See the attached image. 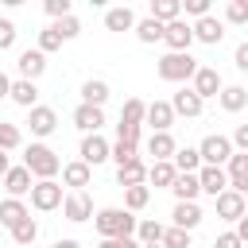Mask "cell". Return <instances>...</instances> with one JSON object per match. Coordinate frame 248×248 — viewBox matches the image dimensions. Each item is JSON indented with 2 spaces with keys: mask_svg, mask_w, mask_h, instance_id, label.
<instances>
[{
  "mask_svg": "<svg viewBox=\"0 0 248 248\" xmlns=\"http://www.w3.org/2000/svg\"><path fill=\"white\" fill-rule=\"evenodd\" d=\"M163 248H190V232H182V229H163V240H159Z\"/></svg>",
  "mask_w": 248,
  "mask_h": 248,
  "instance_id": "40",
  "label": "cell"
},
{
  "mask_svg": "<svg viewBox=\"0 0 248 248\" xmlns=\"http://www.w3.org/2000/svg\"><path fill=\"white\" fill-rule=\"evenodd\" d=\"M105 101H108V81H101V78H89V81H81V105L105 108Z\"/></svg>",
  "mask_w": 248,
  "mask_h": 248,
  "instance_id": "27",
  "label": "cell"
},
{
  "mask_svg": "<svg viewBox=\"0 0 248 248\" xmlns=\"http://www.w3.org/2000/svg\"><path fill=\"white\" fill-rule=\"evenodd\" d=\"M174 136L170 132H151L147 136V155H151V163H170V155H174Z\"/></svg>",
  "mask_w": 248,
  "mask_h": 248,
  "instance_id": "20",
  "label": "cell"
},
{
  "mask_svg": "<svg viewBox=\"0 0 248 248\" xmlns=\"http://www.w3.org/2000/svg\"><path fill=\"white\" fill-rule=\"evenodd\" d=\"M23 124L31 128V136L46 140V136L58 128V112H54L50 105H35V108H27V120H23Z\"/></svg>",
  "mask_w": 248,
  "mask_h": 248,
  "instance_id": "9",
  "label": "cell"
},
{
  "mask_svg": "<svg viewBox=\"0 0 248 248\" xmlns=\"http://www.w3.org/2000/svg\"><path fill=\"white\" fill-rule=\"evenodd\" d=\"M50 31H54L62 43H70V39H78V35H81V23H78V16H62V19H54V23H50Z\"/></svg>",
  "mask_w": 248,
  "mask_h": 248,
  "instance_id": "37",
  "label": "cell"
},
{
  "mask_svg": "<svg viewBox=\"0 0 248 248\" xmlns=\"http://www.w3.org/2000/svg\"><path fill=\"white\" fill-rule=\"evenodd\" d=\"M93 182V170L81 163V159H74V163H62V186H70V190H85Z\"/></svg>",
  "mask_w": 248,
  "mask_h": 248,
  "instance_id": "21",
  "label": "cell"
},
{
  "mask_svg": "<svg viewBox=\"0 0 248 248\" xmlns=\"http://www.w3.org/2000/svg\"><path fill=\"white\" fill-rule=\"evenodd\" d=\"M217 105H221L225 112H244V105H248V89H244V85H221Z\"/></svg>",
  "mask_w": 248,
  "mask_h": 248,
  "instance_id": "25",
  "label": "cell"
},
{
  "mask_svg": "<svg viewBox=\"0 0 248 248\" xmlns=\"http://www.w3.org/2000/svg\"><path fill=\"white\" fill-rule=\"evenodd\" d=\"M202 205L198 202H174V213H170V221H174V229H182V232H194L198 225H202Z\"/></svg>",
  "mask_w": 248,
  "mask_h": 248,
  "instance_id": "17",
  "label": "cell"
},
{
  "mask_svg": "<svg viewBox=\"0 0 248 248\" xmlns=\"http://www.w3.org/2000/svg\"><path fill=\"white\" fill-rule=\"evenodd\" d=\"M170 194L178 198V202H198V174H174V182H170Z\"/></svg>",
  "mask_w": 248,
  "mask_h": 248,
  "instance_id": "29",
  "label": "cell"
},
{
  "mask_svg": "<svg viewBox=\"0 0 248 248\" xmlns=\"http://www.w3.org/2000/svg\"><path fill=\"white\" fill-rule=\"evenodd\" d=\"M43 12H46L50 19H62V16H74V8H70V0H43Z\"/></svg>",
  "mask_w": 248,
  "mask_h": 248,
  "instance_id": "43",
  "label": "cell"
},
{
  "mask_svg": "<svg viewBox=\"0 0 248 248\" xmlns=\"http://www.w3.org/2000/svg\"><path fill=\"white\" fill-rule=\"evenodd\" d=\"M62 217L66 221H74V225H81V221H89L93 217V198L85 194V190H70L66 198H62Z\"/></svg>",
  "mask_w": 248,
  "mask_h": 248,
  "instance_id": "6",
  "label": "cell"
},
{
  "mask_svg": "<svg viewBox=\"0 0 248 248\" xmlns=\"http://www.w3.org/2000/svg\"><path fill=\"white\" fill-rule=\"evenodd\" d=\"M143 124H151V132H170V124H174L170 105H167V101H151V105L143 108Z\"/></svg>",
  "mask_w": 248,
  "mask_h": 248,
  "instance_id": "19",
  "label": "cell"
},
{
  "mask_svg": "<svg viewBox=\"0 0 248 248\" xmlns=\"http://www.w3.org/2000/svg\"><path fill=\"white\" fill-rule=\"evenodd\" d=\"M8 89H12V78H8V74H0V101L8 97Z\"/></svg>",
  "mask_w": 248,
  "mask_h": 248,
  "instance_id": "51",
  "label": "cell"
},
{
  "mask_svg": "<svg viewBox=\"0 0 248 248\" xmlns=\"http://www.w3.org/2000/svg\"><path fill=\"white\" fill-rule=\"evenodd\" d=\"M50 248H81V244H78V240H74V236H66V240H54V244H50Z\"/></svg>",
  "mask_w": 248,
  "mask_h": 248,
  "instance_id": "50",
  "label": "cell"
},
{
  "mask_svg": "<svg viewBox=\"0 0 248 248\" xmlns=\"http://www.w3.org/2000/svg\"><path fill=\"white\" fill-rule=\"evenodd\" d=\"M132 31H136V39L147 43V46H151V43H163V23H155L151 16H147V19H136Z\"/></svg>",
  "mask_w": 248,
  "mask_h": 248,
  "instance_id": "35",
  "label": "cell"
},
{
  "mask_svg": "<svg viewBox=\"0 0 248 248\" xmlns=\"http://www.w3.org/2000/svg\"><path fill=\"white\" fill-rule=\"evenodd\" d=\"M140 248H163V244H140Z\"/></svg>",
  "mask_w": 248,
  "mask_h": 248,
  "instance_id": "53",
  "label": "cell"
},
{
  "mask_svg": "<svg viewBox=\"0 0 248 248\" xmlns=\"http://www.w3.org/2000/svg\"><path fill=\"white\" fill-rule=\"evenodd\" d=\"M143 178H147V167H143V159H132V163H124V167H116V186H143Z\"/></svg>",
  "mask_w": 248,
  "mask_h": 248,
  "instance_id": "28",
  "label": "cell"
},
{
  "mask_svg": "<svg viewBox=\"0 0 248 248\" xmlns=\"http://www.w3.org/2000/svg\"><path fill=\"white\" fill-rule=\"evenodd\" d=\"M229 155H232V143H229V136H221V132H213V136H205V140L198 143L202 167H225Z\"/></svg>",
  "mask_w": 248,
  "mask_h": 248,
  "instance_id": "4",
  "label": "cell"
},
{
  "mask_svg": "<svg viewBox=\"0 0 248 248\" xmlns=\"http://www.w3.org/2000/svg\"><path fill=\"white\" fill-rule=\"evenodd\" d=\"M213 248H244V244L236 240V232H221V236L213 240Z\"/></svg>",
  "mask_w": 248,
  "mask_h": 248,
  "instance_id": "48",
  "label": "cell"
},
{
  "mask_svg": "<svg viewBox=\"0 0 248 248\" xmlns=\"http://www.w3.org/2000/svg\"><path fill=\"white\" fill-rule=\"evenodd\" d=\"M35 182H46V178H54L58 170H62V159H58V151L54 147H46V143H27V151H23V163H19Z\"/></svg>",
  "mask_w": 248,
  "mask_h": 248,
  "instance_id": "2",
  "label": "cell"
},
{
  "mask_svg": "<svg viewBox=\"0 0 248 248\" xmlns=\"http://www.w3.org/2000/svg\"><path fill=\"white\" fill-rule=\"evenodd\" d=\"M62 182H54V178H46V182H35L31 186V205L39 209V213H50V209H58L62 205Z\"/></svg>",
  "mask_w": 248,
  "mask_h": 248,
  "instance_id": "5",
  "label": "cell"
},
{
  "mask_svg": "<svg viewBox=\"0 0 248 248\" xmlns=\"http://www.w3.org/2000/svg\"><path fill=\"white\" fill-rule=\"evenodd\" d=\"M151 19H155V23H174V19H182L178 0H151Z\"/></svg>",
  "mask_w": 248,
  "mask_h": 248,
  "instance_id": "32",
  "label": "cell"
},
{
  "mask_svg": "<svg viewBox=\"0 0 248 248\" xmlns=\"http://www.w3.org/2000/svg\"><path fill=\"white\" fill-rule=\"evenodd\" d=\"M174 174H178V170H174L170 163H151V167H147V178H143V182H151L155 190H170Z\"/></svg>",
  "mask_w": 248,
  "mask_h": 248,
  "instance_id": "31",
  "label": "cell"
},
{
  "mask_svg": "<svg viewBox=\"0 0 248 248\" xmlns=\"http://www.w3.org/2000/svg\"><path fill=\"white\" fill-rule=\"evenodd\" d=\"M108 159L116 163V167H124V163H132V159H140V147L136 143H108Z\"/></svg>",
  "mask_w": 248,
  "mask_h": 248,
  "instance_id": "38",
  "label": "cell"
},
{
  "mask_svg": "<svg viewBox=\"0 0 248 248\" xmlns=\"http://www.w3.org/2000/svg\"><path fill=\"white\" fill-rule=\"evenodd\" d=\"M97 248H140V244H136L132 236H124V240H101Z\"/></svg>",
  "mask_w": 248,
  "mask_h": 248,
  "instance_id": "49",
  "label": "cell"
},
{
  "mask_svg": "<svg viewBox=\"0 0 248 248\" xmlns=\"http://www.w3.org/2000/svg\"><path fill=\"white\" fill-rule=\"evenodd\" d=\"M143 108H147V105H143L140 97H128L124 108H120V124H124V128H143Z\"/></svg>",
  "mask_w": 248,
  "mask_h": 248,
  "instance_id": "33",
  "label": "cell"
},
{
  "mask_svg": "<svg viewBox=\"0 0 248 248\" xmlns=\"http://www.w3.org/2000/svg\"><path fill=\"white\" fill-rule=\"evenodd\" d=\"M147 202H151V186H147V182H143V186H128V190H124V209H128V213L147 209Z\"/></svg>",
  "mask_w": 248,
  "mask_h": 248,
  "instance_id": "34",
  "label": "cell"
},
{
  "mask_svg": "<svg viewBox=\"0 0 248 248\" xmlns=\"http://www.w3.org/2000/svg\"><path fill=\"white\" fill-rule=\"evenodd\" d=\"M8 97H12L19 108H35V105H39V85H35V81L16 78V81H12V89H8Z\"/></svg>",
  "mask_w": 248,
  "mask_h": 248,
  "instance_id": "24",
  "label": "cell"
},
{
  "mask_svg": "<svg viewBox=\"0 0 248 248\" xmlns=\"http://www.w3.org/2000/svg\"><path fill=\"white\" fill-rule=\"evenodd\" d=\"M132 240H136V244H159V240H163V225H159L155 217H143V221H136Z\"/></svg>",
  "mask_w": 248,
  "mask_h": 248,
  "instance_id": "30",
  "label": "cell"
},
{
  "mask_svg": "<svg viewBox=\"0 0 248 248\" xmlns=\"http://www.w3.org/2000/svg\"><path fill=\"white\" fill-rule=\"evenodd\" d=\"M232 66H236V70H248V43H240V46L232 50Z\"/></svg>",
  "mask_w": 248,
  "mask_h": 248,
  "instance_id": "47",
  "label": "cell"
},
{
  "mask_svg": "<svg viewBox=\"0 0 248 248\" xmlns=\"http://www.w3.org/2000/svg\"><path fill=\"white\" fill-rule=\"evenodd\" d=\"M31 186H35V178H31L23 167H8V174H4L8 198H23V194H31Z\"/></svg>",
  "mask_w": 248,
  "mask_h": 248,
  "instance_id": "22",
  "label": "cell"
},
{
  "mask_svg": "<svg viewBox=\"0 0 248 248\" xmlns=\"http://www.w3.org/2000/svg\"><path fill=\"white\" fill-rule=\"evenodd\" d=\"M58 46H62V39H58L50 27H43V31H39V43H35V50H39V54H54Z\"/></svg>",
  "mask_w": 248,
  "mask_h": 248,
  "instance_id": "41",
  "label": "cell"
},
{
  "mask_svg": "<svg viewBox=\"0 0 248 248\" xmlns=\"http://www.w3.org/2000/svg\"><path fill=\"white\" fill-rule=\"evenodd\" d=\"M232 151H248V124H236V132H232Z\"/></svg>",
  "mask_w": 248,
  "mask_h": 248,
  "instance_id": "46",
  "label": "cell"
},
{
  "mask_svg": "<svg viewBox=\"0 0 248 248\" xmlns=\"http://www.w3.org/2000/svg\"><path fill=\"white\" fill-rule=\"evenodd\" d=\"M213 202H217V217H221V221H232V225H236V221L248 213V202H244V194H236V190H225V194H217Z\"/></svg>",
  "mask_w": 248,
  "mask_h": 248,
  "instance_id": "13",
  "label": "cell"
},
{
  "mask_svg": "<svg viewBox=\"0 0 248 248\" xmlns=\"http://www.w3.org/2000/svg\"><path fill=\"white\" fill-rule=\"evenodd\" d=\"M198 190H202V194H209V198L225 194V190H229L225 170H221V167H198Z\"/></svg>",
  "mask_w": 248,
  "mask_h": 248,
  "instance_id": "18",
  "label": "cell"
},
{
  "mask_svg": "<svg viewBox=\"0 0 248 248\" xmlns=\"http://www.w3.org/2000/svg\"><path fill=\"white\" fill-rule=\"evenodd\" d=\"M19 143H23V132L8 120H0V151H16Z\"/></svg>",
  "mask_w": 248,
  "mask_h": 248,
  "instance_id": "39",
  "label": "cell"
},
{
  "mask_svg": "<svg viewBox=\"0 0 248 248\" xmlns=\"http://www.w3.org/2000/svg\"><path fill=\"white\" fill-rule=\"evenodd\" d=\"M225 19H229V23H248V4H244V0H229ZM225 19H221V23H225Z\"/></svg>",
  "mask_w": 248,
  "mask_h": 248,
  "instance_id": "42",
  "label": "cell"
},
{
  "mask_svg": "<svg viewBox=\"0 0 248 248\" xmlns=\"http://www.w3.org/2000/svg\"><path fill=\"white\" fill-rule=\"evenodd\" d=\"M23 217H31V209L23 205V198H4V202H0V225H4L8 232H12Z\"/></svg>",
  "mask_w": 248,
  "mask_h": 248,
  "instance_id": "23",
  "label": "cell"
},
{
  "mask_svg": "<svg viewBox=\"0 0 248 248\" xmlns=\"http://www.w3.org/2000/svg\"><path fill=\"white\" fill-rule=\"evenodd\" d=\"M132 27H136V12H132L128 4L105 12V31H132Z\"/></svg>",
  "mask_w": 248,
  "mask_h": 248,
  "instance_id": "26",
  "label": "cell"
},
{
  "mask_svg": "<svg viewBox=\"0 0 248 248\" xmlns=\"http://www.w3.org/2000/svg\"><path fill=\"white\" fill-rule=\"evenodd\" d=\"M221 85H225V81H221V74H217L213 66H198V70H194V78H190V89L198 93V101H202V105H205L209 97H217V93H221Z\"/></svg>",
  "mask_w": 248,
  "mask_h": 248,
  "instance_id": "7",
  "label": "cell"
},
{
  "mask_svg": "<svg viewBox=\"0 0 248 248\" xmlns=\"http://www.w3.org/2000/svg\"><path fill=\"white\" fill-rule=\"evenodd\" d=\"M16 70H19L23 81H39V78L46 74V54H39V50L31 46V50H23V54L16 58Z\"/></svg>",
  "mask_w": 248,
  "mask_h": 248,
  "instance_id": "15",
  "label": "cell"
},
{
  "mask_svg": "<svg viewBox=\"0 0 248 248\" xmlns=\"http://www.w3.org/2000/svg\"><path fill=\"white\" fill-rule=\"evenodd\" d=\"M194 70H198V58L194 54H163L159 62H155V74L163 78V81H174V85H186L190 78H194Z\"/></svg>",
  "mask_w": 248,
  "mask_h": 248,
  "instance_id": "3",
  "label": "cell"
},
{
  "mask_svg": "<svg viewBox=\"0 0 248 248\" xmlns=\"http://www.w3.org/2000/svg\"><path fill=\"white\" fill-rule=\"evenodd\" d=\"M178 8H182L186 16H194V19L209 16V0H178Z\"/></svg>",
  "mask_w": 248,
  "mask_h": 248,
  "instance_id": "44",
  "label": "cell"
},
{
  "mask_svg": "<svg viewBox=\"0 0 248 248\" xmlns=\"http://www.w3.org/2000/svg\"><path fill=\"white\" fill-rule=\"evenodd\" d=\"M190 35H194L198 43H205V46H217V43L225 39V23L209 12V16H202V19H194V23H190Z\"/></svg>",
  "mask_w": 248,
  "mask_h": 248,
  "instance_id": "11",
  "label": "cell"
},
{
  "mask_svg": "<svg viewBox=\"0 0 248 248\" xmlns=\"http://www.w3.org/2000/svg\"><path fill=\"white\" fill-rule=\"evenodd\" d=\"M16 35H19L16 23H12V19H0V50H12V46H16Z\"/></svg>",
  "mask_w": 248,
  "mask_h": 248,
  "instance_id": "45",
  "label": "cell"
},
{
  "mask_svg": "<svg viewBox=\"0 0 248 248\" xmlns=\"http://www.w3.org/2000/svg\"><path fill=\"white\" fill-rule=\"evenodd\" d=\"M221 170H225V178H229V190L248 194V151H232Z\"/></svg>",
  "mask_w": 248,
  "mask_h": 248,
  "instance_id": "10",
  "label": "cell"
},
{
  "mask_svg": "<svg viewBox=\"0 0 248 248\" xmlns=\"http://www.w3.org/2000/svg\"><path fill=\"white\" fill-rule=\"evenodd\" d=\"M8 167H12V159H8V151H0V178L8 174Z\"/></svg>",
  "mask_w": 248,
  "mask_h": 248,
  "instance_id": "52",
  "label": "cell"
},
{
  "mask_svg": "<svg viewBox=\"0 0 248 248\" xmlns=\"http://www.w3.org/2000/svg\"><path fill=\"white\" fill-rule=\"evenodd\" d=\"M136 213H128V209H120V205H105V209H97L93 213V225H97V232H101V240H124V236H132L136 232Z\"/></svg>",
  "mask_w": 248,
  "mask_h": 248,
  "instance_id": "1",
  "label": "cell"
},
{
  "mask_svg": "<svg viewBox=\"0 0 248 248\" xmlns=\"http://www.w3.org/2000/svg\"><path fill=\"white\" fill-rule=\"evenodd\" d=\"M12 240H16L19 248L35 244V240H39V221H35V217H23V221H19L16 229H12Z\"/></svg>",
  "mask_w": 248,
  "mask_h": 248,
  "instance_id": "36",
  "label": "cell"
},
{
  "mask_svg": "<svg viewBox=\"0 0 248 248\" xmlns=\"http://www.w3.org/2000/svg\"><path fill=\"white\" fill-rule=\"evenodd\" d=\"M74 128H78L81 136H93V132H101V128H105V108L78 105V108H74Z\"/></svg>",
  "mask_w": 248,
  "mask_h": 248,
  "instance_id": "16",
  "label": "cell"
},
{
  "mask_svg": "<svg viewBox=\"0 0 248 248\" xmlns=\"http://www.w3.org/2000/svg\"><path fill=\"white\" fill-rule=\"evenodd\" d=\"M167 105H170V112H174V116H186V120L202 116V108H205V105L198 101V93H194L190 85H182V89H178V93H174V97H170Z\"/></svg>",
  "mask_w": 248,
  "mask_h": 248,
  "instance_id": "14",
  "label": "cell"
},
{
  "mask_svg": "<svg viewBox=\"0 0 248 248\" xmlns=\"http://www.w3.org/2000/svg\"><path fill=\"white\" fill-rule=\"evenodd\" d=\"M78 159L93 170L97 163H105L108 159V140L101 136V132H93V136H81V147H78Z\"/></svg>",
  "mask_w": 248,
  "mask_h": 248,
  "instance_id": "12",
  "label": "cell"
},
{
  "mask_svg": "<svg viewBox=\"0 0 248 248\" xmlns=\"http://www.w3.org/2000/svg\"><path fill=\"white\" fill-rule=\"evenodd\" d=\"M163 43H167V50H170V54H190V43H194L190 23H186V19L163 23Z\"/></svg>",
  "mask_w": 248,
  "mask_h": 248,
  "instance_id": "8",
  "label": "cell"
}]
</instances>
